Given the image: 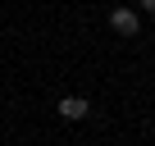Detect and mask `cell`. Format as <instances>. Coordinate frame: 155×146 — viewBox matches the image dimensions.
Here are the masks:
<instances>
[{
  "mask_svg": "<svg viewBox=\"0 0 155 146\" xmlns=\"http://www.w3.org/2000/svg\"><path fill=\"white\" fill-rule=\"evenodd\" d=\"M137 5H141V9H146V14H155V0H137Z\"/></svg>",
  "mask_w": 155,
  "mask_h": 146,
  "instance_id": "cell-3",
  "label": "cell"
},
{
  "mask_svg": "<svg viewBox=\"0 0 155 146\" xmlns=\"http://www.w3.org/2000/svg\"><path fill=\"white\" fill-rule=\"evenodd\" d=\"M110 28H114L119 37H137V32H141V18H137V9H128V5H119V9L110 14Z\"/></svg>",
  "mask_w": 155,
  "mask_h": 146,
  "instance_id": "cell-2",
  "label": "cell"
},
{
  "mask_svg": "<svg viewBox=\"0 0 155 146\" xmlns=\"http://www.w3.org/2000/svg\"><path fill=\"white\" fill-rule=\"evenodd\" d=\"M91 114V101L87 96H59V119L64 123H82Z\"/></svg>",
  "mask_w": 155,
  "mask_h": 146,
  "instance_id": "cell-1",
  "label": "cell"
}]
</instances>
